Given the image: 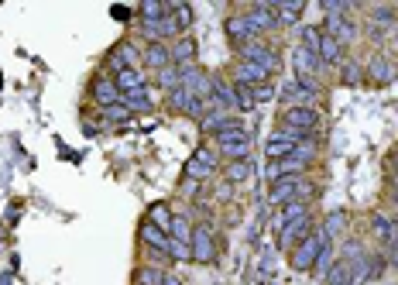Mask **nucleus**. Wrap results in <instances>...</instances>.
Masks as SVG:
<instances>
[{
    "instance_id": "16",
    "label": "nucleus",
    "mask_w": 398,
    "mask_h": 285,
    "mask_svg": "<svg viewBox=\"0 0 398 285\" xmlns=\"http://www.w3.org/2000/svg\"><path fill=\"white\" fill-rule=\"evenodd\" d=\"M302 217H309V203H305V199L285 203V206H278V213H275V227L285 230L289 223H296V220H302Z\"/></svg>"
},
{
    "instance_id": "12",
    "label": "nucleus",
    "mask_w": 398,
    "mask_h": 285,
    "mask_svg": "<svg viewBox=\"0 0 398 285\" xmlns=\"http://www.w3.org/2000/svg\"><path fill=\"white\" fill-rule=\"evenodd\" d=\"M371 227H375V234H378V241H381L385 248H398V223L392 217L375 213V217H371Z\"/></svg>"
},
{
    "instance_id": "14",
    "label": "nucleus",
    "mask_w": 398,
    "mask_h": 285,
    "mask_svg": "<svg viewBox=\"0 0 398 285\" xmlns=\"http://www.w3.org/2000/svg\"><path fill=\"white\" fill-rule=\"evenodd\" d=\"M144 66L155 69V73H162L165 66H172V48H169L165 42H151V45L144 48Z\"/></svg>"
},
{
    "instance_id": "20",
    "label": "nucleus",
    "mask_w": 398,
    "mask_h": 285,
    "mask_svg": "<svg viewBox=\"0 0 398 285\" xmlns=\"http://www.w3.org/2000/svg\"><path fill=\"white\" fill-rule=\"evenodd\" d=\"M319 62H330V66H340L343 62V45L337 42V38H330V35H319Z\"/></svg>"
},
{
    "instance_id": "10",
    "label": "nucleus",
    "mask_w": 398,
    "mask_h": 285,
    "mask_svg": "<svg viewBox=\"0 0 398 285\" xmlns=\"http://www.w3.org/2000/svg\"><path fill=\"white\" fill-rule=\"evenodd\" d=\"M189 244H193V261H202V265H206V261L216 258V248H213V237H209L206 227H196V230H193V241H189Z\"/></svg>"
},
{
    "instance_id": "30",
    "label": "nucleus",
    "mask_w": 398,
    "mask_h": 285,
    "mask_svg": "<svg viewBox=\"0 0 398 285\" xmlns=\"http://www.w3.org/2000/svg\"><path fill=\"white\" fill-rule=\"evenodd\" d=\"M162 17H169V7H165V3H158V0H144V3H141V21H144V24L162 21Z\"/></svg>"
},
{
    "instance_id": "5",
    "label": "nucleus",
    "mask_w": 398,
    "mask_h": 285,
    "mask_svg": "<svg viewBox=\"0 0 398 285\" xmlns=\"http://www.w3.org/2000/svg\"><path fill=\"white\" fill-rule=\"evenodd\" d=\"M240 62H254V66H261V69H268V73H275V69H278L275 52H272L268 45H261V42L244 45V48H240Z\"/></svg>"
},
{
    "instance_id": "34",
    "label": "nucleus",
    "mask_w": 398,
    "mask_h": 285,
    "mask_svg": "<svg viewBox=\"0 0 398 285\" xmlns=\"http://www.w3.org/2000/svg\"><path fill=\"white\" fill-rule=\"evenodd\" d=\"M165 255H172L176 261H193V244H186V241H169V248H165Z\"/></svg>"
},
{
    "instance_id": "44",
    "label": "nucleus",
    "mask_w": 398,
    "mask_h": 285,
    "mask_svg": "<svg viewBox=\"0 0 398 285\" xmlns=\"http://www.w3.org/2000/svg\"><path fill=\"white\" fill-rule=\"evenodd\" d=\"M323 230H326V237L340 234V230H343V213H330V217H326V223H323Z\"/></svg>"
},
{
    "instance_id": "28",
    "label": "nucleus",
    "mask_w": 398,
    "mask_h": 285,
    "mask_svg": "<svg viewBox=\"0 0 398 285\" xmlns=\"http://www.w3.org/2000/svg\"><path fill=\"white\" fill-rule=\"evenodd\" d=\"M312 90L316 86H302V83H285L282 86V93L292 100L289 107H312Z\"/></svg>"
},
{
    "instance_id": "8",
    "label": "nucleus",
    "mask_w": 398,
    "mask_h": 285,
    "mask_svg": "<svg viewBox=\"0 0 398 285\" xmlns=\"http://www.w3.org/2000/svg\"><path fill=\"white\" fill-rule=\"evenodd\" d=\"M227 35H230V42L234 45H251L254 42V28H251V21H247V14H234V17H227Z\"/></svg>"
},
{
    "instance_id": "13",
    "label": "nucleus",
    "mask_w": 398,
    "mask_h": 285,
    "mask_svg": "<svg viewBox=\"0 0 398 285\" xmlns=\"http://www.w3.org/2000/svg\"><path fill=\"white\" fill-rule=\"evenodd\" d=\"M213 165H216L213 151H209V148H199L196 155L189 158V165H186V179H206V176L213 172Z\"/></svg>"
},
{
    "instance_id": "33",
    "label": "nucleus",
    "mask_w": 398,
    "mask_h": 285,
    "mask_svg": "<svg viewBox=\"0 0 398 285\" xmlns=\"http://www.w3.org/2000/svg\"><path fill=\"white\" fill-rule=\"evenodd\" d=\"M193 230H196V227H189V220H186V217H172V234H169V237H176V241H186V244H189V241H193Z\"/></svg>"
},
{
    "instance_id": "43",
    "label": "nucleus",
    "mask_w": 398,
    "mask_h": 285,
    "mask_svg": "<svg viewBox=\"0 0 398 285\" xmlns=\"http://www.w3.org/2000/svg\"><path fill=\"white\" fill-rule=\"evenodd\" d=\"M234 90H237V110H254V90L251 86H237L234 83Z\"/></svg>"
},
{
    "instance_id": "38",
    "label": "nucleus",
    "mask_w": 398,
    "mask_h": 285,
    "mask_svg": "<svg viewBox=\"0 0 398 285\" xmlns=\"http://www.w3.org/2000/svg\"><path fill=\"white\" fill-rule=\"evenodd\" d=\"M227 117H230L227 110H209V113L202 117V131H213V134H216V131L227 124Z\"/></svg>"
},
{
    "instance_id": "26",
    "label": "nucleus",
    "mask_w": 398,
    "mask_h": 285,
    "mask_svg": "<svg viewBox=\"0 0 398 285\" xmlns=\"http://www.w3.org/2000/svg\"><path fill=\"white\" fill-rule=\"evenodd\" d=\"M141 241H144V244H148L151 251H165L172 237H169L165 230H158L155 223H141Z\"/></svg>"
},
{
    "instance_id": "45",
    "label": "nucleus",
    "mask_w": 398,
    "mask_h": 285,
    "mask_svg": "<svg viewBox=\"0 0 398 285\" xmlns=\"http://www.w3.org/2000/svg\"><path fill=\"white\" fill-rule=\"evenodd\" d=\"M343 80H347V83H364L361 66H357V62H347V66H343Z\"/></svg>"
},
{
    "instance_id": "41",
    "label": "nucleus",
    "mask_w": 398,
    "mask_h": 285,
    "mask_svg": "<svg viewBox=\"0 0 398 285\" xmlns=\"http://www.w3.org/2000/svg\"><path fill=\"white\" fill-rule=\"evenodd\" d=\"M134 285H162V272H155V268H138V272H134Z\"/></svg>"
},
{
    "instance_id": "11",
    "label": "nucleus",
    "mask_w": 398,
    "mask_h": 285,
    "mask_svg": "<svg viewBox=\"0 0 398 285\" xmlns=\"http://www.w3.org/2000/svg\"><path fill=\"white\" fill-rule=\"evenodd\" d=\"M93 96H97L100 107H113V103L124 100V93L117 90V80H110V76H97L93 80Z\"/></svg>"
},
{
    "instance_id": "42",
    "label": "nucleus",
    "mask_w": 398,
    "mask_h": 285,
    "mask_svg": "<svg viewBox=\"0 0 398 285\" xmlns=\"http://www.w3.org/2000/svg\"><path fill=\"white\" fill-rule=\"evenodd\" d=\"M103 117H106V120H127V117H131V107L120 100V103H113V107H103Z\"/></svg>"
},
{
    "instance_id": "29",
    "label": "nucleus",
    "mask_w": 398,
    "mask_h": 285,
    "mask_svg": "<svg viewBox=\"0 0 398 285\" xmlns=\"http://www.w3.org/2000/svg\"><path fill=\"white\" fill-rule=\"evenodd\" d=\"M148 220L158 227V230H165V234H172V210L165 206V203H155L151 210H148Z\"/></svg>"
},
{
    "instance_id": "3",
    "label": "nucleus",
    "mask_w": 398,
    "mask_h": 285,
    "mask_svg": "<svg viewBox=\"0 0 398 285\" xmlns=\"http://www.w3.org/2000/svg\"><path fill=\"white\" fill-rule=\"evenodd\" d=\"M316 124H319V110L316 107H285L282 110V127H292V131L309 134Z\"/></svg>"
},
{
    "instance_id": "2",
    "label": "nucleus",
    "mask_w": 398,
    "mask_h": 285,
    "mask_svg": "<svg viewBox=\"0 0 398 285\" xmlns=\"http://www.w3.org/2000/svg\"><path fill=\"white\" fill-rule=\"evenodd\" d=\"M305 192H312V186H309L302 176H285V179H275V183H272L268 199H272L275 206H285V203H298V199H305Z\"/></svg>"
},
{
    "instance_id": "15",
    "label": "nucleus",
    "mask_w": 398,
    "mask_h": 285,
    "mask_svg": "<svg viewBox=\"0 0 398 285\" xmlns=\"http://www.w3.org/2000/svg\"><path fill=\"white\" fill-rule=\"evenodd\" d=\"M216 141H220V145H237V141H251V134H247L244 120H237V117H227V124L216 131Z\"/></svg>"
},
{
    "instance_id": "39",
    "label": "nucleus",
    "mask_w": 398,
    "mask_h": 285,
    "mask_svg": "<svg viewBox=\"0 0 398 285\" xmlns=\"http://www.w3.org/2000/svg\"><path fill=\"white\" fill-rule=\"evenodd\" d=\"M251 176V162H230L227 165V183H244Z\"/></svg>"
},
{
    "instance_id": "25",
    "label": "nucleus",
    "mask_w": 398,
    "mask_h": 285,
    "mask_svg": "<svg viewBox=\"0 0 398 285\" xmlns=\"http://www.w3.org/2000/svg\"><path fill=\"white\" fill-rule=\"evenodd\" d=\"M193 55H196V42L193 38H179L172 45V66L186 69V66H193Z\"/></svg>"
},
{
    "instance_id": "1",
    "label": "nucleus",
    "mask_w": 398,
    "mask_h": 285,
    "mask_svg": "<svg viewBox=\"0 0 398 285\" xmlns=\"http://www.w3.org/2000/svg\"><path fill=\"white\" fill-rule=\"evenodd\" d=\"M323 248H330V237H326V230L319 227V230H312L302 244L292 248V268H296V272H312L316 261H319V255H323Z\"/></svg>"
},
{
    "instance_id": "40",
    "label": "nucleus",
    "mask_w": 398,
    "mask_h": 285,
    "mask_svg": "<svg viewBox=\"0 0 398 285\" xmlns=\"http://www.w3.org/2000/svg\"><path fill=\"white\" fill-rule=\"evenodd\" d=\"M189 100H193V96L186 93L182 86H176V90H169V107H172V110H189Z\"/></svg>"
},
{
    "instance_id": "22",
    "label": "nucleus",
    "mask_w": 398,
    "mask_h": 285,
    "mask_svg": "<svg viewBox=\"0 0 398 285\" xmlns=\"http://www.w3.org/2000/svg\"><path fill=\"white\" fill-rule=\"evenodd\" d=\"M144 35H148L151 42H162V38H172V35H179V24H176V17L169 14V17H162V21H151V24H144Z\"/></svg>"
},
{
    "instance_id": "9",
    "label": "nucleus",
    "mask_w": 398,
    "mask_h": 285,
    "mask_svg": "<svg viewBox=\"0 0 398 285\" xmlns=\"http://www.w3.org/2000/svg\"><path fill=\"white\" fill-rule=\"evenodd\" d=\"M296 151V141L285 134V131H275L268 141H265V155L272 158V162H278V158H289Z\"/></svg>"
},
{
    "instance_id": "36",
    "label": "nucleus",
    "mask_w": 398,
    "mask_h": 285,
    "mask_svg": "<svg viewBox=\"0 0 398 285\" xmlns=\"http://www.w3.org/2000/svg\"><path fill=\"white\" fill-rule=\"evenodd\" d=\"M127 59H134V45H120V48H113L110 52V66L120 73V69H127Z\"/></svg>"
},
{
    "instance_id": "46",
    "label": "nucleus",
    "mask_w": 398,
    "mask_h": 285,
    "mask_svg": "<svg viewBox=\"0 0 398 285\" xmlns=\"http://www.w3.org/2000/svg\"><path fill=\"white\" fill-rule=\"evenodd\" d=\"M272 96H275V86H268V83L254 90V100H272Z\"/></svg>"
},
{
    "instance_id": "35",
    "label": "nucleus",
    "mask_w": 398,
    "mask_h": 285,
    "mask_svg": "<svg viewBox=\"0 0 398 285\" xmlns=\"http://www.w3.org/2000/svg\"><path fill=\"white\" fill-rule=\"evenodd\" d=\"M124 103L131 107V113H148V110H151V100H148V93H144V90L127 93V96H124Z\"/></svg>"
},
{
    "instance_id": "37",
    "label": "nucleus",
    "mask_w": 398,
    "mask_h": 285,
    "mask_svg": "<svg viewBox=\"0 0 398 285\" xmlns=\"http://www.w3.org/2000/svg\"><path fill=\"white\" fill-rule=\"evenodd\" d=\"M319 35H323V31H319V28H312V24H309V28H302V31H298L302 48H305V52H319Z\"/></svg>"
},
{
    "instance_id": "31",
    "label": "nucleus",
    "mask_w": 398,
    "mask_h": 285,
    "mask_svg": "<svg viewBox=\"0 0 398 285\" xmlns=\"http://www.w3.org/2000/svg\"><path fill=\"white\" fill-rule=\"evenodd\" d=\"M158 86H165V90L182 86V73H179V66H165V69L158 73Z\"/></svg>"
},
{
    "instance_id": "19",
    "label": "nucleus",
    "mask_w": 398,
    "mask_h": 285,
    "mask_svg": "<svg viewBox=\"0 0 398 285\" xmlns=\"http://www.w3.org/2000/svg\"><path fill=\"white\" fill-rule=\"evenodd\" d=\"M309 237V217H302L296 223H289L285 230H278V241H282V248H296Z\"/></svg>"
},
{
    "instance_id": "23",
    "label": "nucleus",
    "mask_w": 398,
    "mask_h": 285,
    "mask_svg": "<svg viewBox=\"0 0 398 285\" xmlns=\"http://www.w3.org/2000/svg\"><path fill=\"white\" fill-rule=\"evenodd\" d=\"M368 76H371V83H392V76H395L392 59L388 55H375L371 66H368Z\"/></svg>"
},
{
    "instance_id": "4",
    "label": "nucleus",
    "mask_w": 398,
    "mask_h": 285,
    "mask_svg": "<svg viewBox=\"0 0 398 285\" xmlns=\"http://www.w3.org/2000/svg\"><path fill=\"white\" fill-rule=\"evenodd\" d=\"M323 28H326L323 35L337 38L340 45H347V42H354V38H357V24H354L347 14H326V24H323Z\"/></svg>"
},
{
    "instance_id": "7",
    "label": "nucleus",
    "mask_w": 398,
    "mask_h": 285,
    "mask_svg": "<svg viewBox=\"0 0 398 285\" xmlns=\"http://www.w3.org/2000/svg\"><path fill=\"white\" fill-rule=\"evenodd\" d=\"M247 21L254 31H268V28H278V17H275V7L272 0H258L251 10H247Z\"/></svg>"
},
{
    "instance_id": "18",
    "label": "nucleus",
    "mask_w": 398,
    "mask_h": 285,
    "mask_svg": "<svg viewBox=\"0 0 398 285\" xmlns=\"http://www.w3.org/2000/svg\"><path fill=\"white\" fill-rule=\"evenodd\" d=\"M305 165H309V162H302L298 155H289V158L272 162V165H268V176H272V183H275V179H285V176H298Z\"/></svg>"
},
{
    "instance_id": "47",
    "label": "nucleus",
    "mask_w": 398,
    "mask_h": 285,
    "mask_svg": "<svg viewBox=\"0 0 398 285\" xmlns=\"http://www.w3.org/2000/svg\"><path fill=\"white\" fill-rule=\"evenodd\" d=\"M162 285H182V282H179L172 272H162Z\"/></svg>"
},
{
    "instance_id": "21",
    "label": "nucleus",
    "mask_w": 398,
    "mask_h": 285,
    "mask_svg": "<svg viewBox=\"0 0 398 285\" xmlns=\"http://www.w3.org/2000/svg\"><path fill=\"white\" fill-rule=\"evenodd\" d=\"M213 83V100L230 113V110H237V90H234V83H227V80H209Z\"/></svg>"
},
{
    "instance_id": "27",
    "label": "nucleus",
    "mask_w": 398,
    "mask_h": 285,
    "mask_svg": "<svg viewBox=\"0 0 398 285\" xmlns=\"http://www.w3.org/2000/svg\"><path fill=\"white\" fill-rule=\"evenodd\" d=\"M326 285H354V272L343 258H337L330 268H326Z\"/></svg>"
},
{
    "instance_id": "32",
    "label": "nucleus",
    "mask_w": 398,
    "mask_h": 285,
    "mask_svg": "<svg viewBox=\"0 0 398 285\" xmlns=\"http://www.w3.org/2000/svg\"><path fill=\"white\" fill-rule=\"evenodd\" d=\"M223 148V155L230 158V162H247V155H251V141H237V145H220Z\"/></svg>"
},
{
    "instance_id": "48",
    "label": "nucleus",
    "mask_w": 398,
    "mask_h": 285,
    "mask_svg": "<svg viewBox=\"0 0 398 285\" xmlns=\"http://www.w3.org/2000/svg\"><path fill=\"white\" fill-rule=\"evenodd\" d=\"M395 165H398V151H395Z\"/></svg>"
},
{
    "instance_id": "24",
    "label": "nucleus",
    "mask_w": 398,
    "mask_h": 285,
    "mask_svg": "<svg viewBox=\"0 0 398 285\" xmlns=\"http://www.w3.org/2000/svg\"><path fill=\"white\" fill-rule=\"evenodd\" d=\"M117 90L127 96V93H138V90H144V76L134 69V66H127V69H120L117 73Z\"/></svg>"
},
{
    "instance_id": "17",
    "label": "nucleus",
    "mask_w": 398,
    "mask_h": 285,
    "mask_svg": "<svg viewBox=\"0 0 398 285\" xmlns=\"http://www.w3.org/2000/svg\"><path fill=\"white\" fill-rule=\"evenodd\" d=\"M272 7H275L278 24H296L305 10V0H272Z\"/></svg>"
},
{
    "instance_id": "6",
    "label": "nucleus",
    "mask_w": 398,
    "mask_h": 285,
    "mask_svg": "<svg viewBox=\"0 0 398 285\" xmlns=\"http://www.w3.org/2000/svg\"><path fill=\"white\" fill-rule=\"evenodd\" d=\"M268 80H272V73L261 69V66H254V62H237V69H234V83H237V86L258 90V86H265Z\"/></svg>"
}]
</instances>
